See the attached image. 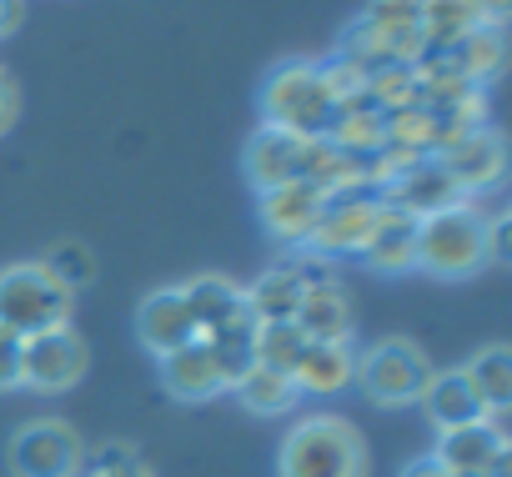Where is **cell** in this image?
Listing matches in <instances>:
<instances>
[{"label": "cell", "instance_id": "9", "mask_svg": "<svg viewBox=\"0 0 512 477\" xmlns=\"http://www.w3.org/2000/svg\"><path fill=\"white\" fill-rule=\"evenodd\" d=\"M427 457L442 462L452 477H507V427L502 417H487L472 427L437 432V447Z\"/></svg>", "mask_w": 512, "mask_h": 477}, {"label": "cell", "instance_id": "18", "mask_svg": "<svg viewBox=\"0 0 512 477\" xmlns=\"http://www.w3.org/2000/svg\"><path fill=\"white\" fill-rule=\"evenodd\" d=\"M297 327L307 342H352V297L342 292V282H327V287H307L302 307H297Z\"/></svg>", "mask_w": 512, "mask_h": 477}, {"label": "cell", "instance_id": "6", "mask_svg": "<svg viewBox=\"0 0 512 477\" xmlns=\"http://www.w3.org/2000/svg\"><path fill=\"white\" fill-rule=\"evenodd\" d=\"M6 462H11L16 477H81L86 447H81V437H76L71 422H61V417H36V422H26V427L11 437Z\"/></svg>", "mask_w": 512, "mask_h": 477}, {"label": "cell", "instance_id": "19", "mask_svg": "<svg viewBox=\"0 0 512 477\" xmlns=\"http://www.w3.org/2000/svg\"><path fill=\"white\" fill-rule=\"evenodd\" d=\"M482 26V11H477V0H422V56H447L467 31Z\"/></svg>", "mask_w": 512, "mask_h": 477}, {"label": "cell", "instance_id": "1", "mask_svg": "<svg viewBox=\"0 0 512 477\" xmlns=\"http://www.w3.org/2000/svg\"><path fill=\"white\" fill-rule=\"evenodd\" d=\"M277 472L282 477H367L372 457L362 432L337 417V412H312L302 417L277 452Z\"/></svg>", "mask_w": 512, "mask_h": 477}, {"label": "cell", "instance_id": "27", "mask_svg": "<svg viewBox=\"0 0 512 477\" xmlns=\"http://www.w3.org/2000/svg\"><path fill=\"white\" fill-rule=\"evenodd\" d=\"M86 477H151V472L141 467V457H136L131 447L111 442V447H101V452H96V467H91Z\"/></svg>", "mask_w": 512, "mask_h": 477}, {"label": "cell", "instance_id": "20", "mask_svg": "<svg viewBox=\"0 0 512 477\" xmlns=\"http://www.w3.org/2000/svg\"><path fill=\"white\" fill-rule=\"evenodd\" d=\"M412 247H417V216H407L387 201L372 242L362 247V262L377 272H412Z\"/></svg>", "mask_w": 512, "mask_h": 477}, {"label": "cell", "instance_id": "4", "mask_svg": "<svg viewBox=\"0 0 512 477\" xmlns=\"http://www.w3.org/2000/svg\"><path fill=\"white\" fill-rule=\"evenodd\" d=\"M71 322V292L41 267V262H16L0 272V327L16 332L21 342L51 327Z\"/></svg>", "mask_w": 512, "mask_h": 477}, {"label": "cell", "instance_id": "10", "mask_svg": "<svg viewBox=\"0 0 512 477\" xmlns=\"http://www.w3.org/2000/svg\"><path fill=\"white\" fill-rule=\"evenodd\" d=\"M437 161L452 171V181L467 196H477V191H492L502 181V171H507V141L492 126H467V131H457L437 151Z\"/></svg>", "mask_w": 512, "mask_h": 477}, {"label": "cell", "instance_id": "23", "mask_svg": "<svg viewBox=\"0 0 512 477\" xmlns=\"http://www.w3.org/2000/svg\"><path fill=\"white\" fill-rule=\"evenodd\" d=\"M502 56H507L502 26H477V31H467V36L447 51L452 71H457L467 86H487V81L502 71Z\"/></svg>", "mask_w": 512, "mask_h": 477}, {"label": "cell", "instance_id": "28", "mask_svg": "<svg viewBox=\"0 0 512 477\" xmlns=\"http://www.w3.org/2000/svg\"><path fill=\"white\" fill-rule=\"evenodd\" d=\"M21 387V337L0 327V392Z\"/></svg>", "mask_w": 512, "mask_h": 477}, {"label": "cell", "instance_id": "31", "mask_svg": "<svg viewBox=\"0 0 512 477\" xmlns=\"http://www.w3.org/2000/svg\"><path fill=\"white\" fill-rule=\"evenodd\" d=\"M21 16H26V0H0V41L21 26Z\"/></svg>", "mask_w": 512, "mask_h": 477}, {"label": "cell", "instance_id": "29", "mask_svg": "<svg viewBox=\"0 0 512 477\" xmlns=\"http://www.w3.org/2000/svg\"><path fill=\"white\" fill-rule=\"evenodd\" d=\"M487 262H512V216H487Z\"/></svg>", "mask_w": 512, "mask_h": 477}, {"label": "cell", "instance_id": "33", "mask_svg": "<svg viewBox=\"0 0 512 477\" xmlns=\"http://www.w3.org/2000/svg\"><path fill=\"white\" fill-rule=\"evenodd\" d=\"M477 11H482V26H502L507 21V0H477Z\"/></svg>", "mask_w": 512, "mask_h": 477}, {"label": "cell", "instance_id": "32", "mask_svg": "<svg viewBox=\"0 0 512 477\" xmlns=\"http://www.w3.org/2000/svg\"><path fill=\"white\" fill-rule=\"evenodd\" d=\"M402 477H452L442 462H432V457H417V462H407V472Z\"/></svg>", "mask_w": 512, "mask_h": 477}, {"label": "cell", "instance_id": "7", "mask_svg": "<svg viewBox=\"0 0 512 477\" xmlns=\"http://www.w3.org/2000/svg\"><path fill=\"white\" fill-rule=\"evenodd\" d=\"M382 191H347V196H327L322 216L307 236V247L342 262V257H362V247L372 242V231L382 221Z\"/></svg>", "mask_w": 512, "mask_h": 477}, {"label": "cell", "instance_id": "11", "mask_svg": "<svg viewBox=\"0 0 512 477\" xmlns=\"http://www.w3.org/2000/svg\"><path fill=\"white\" fill-rule=\"evenodd\" d=\"M382 201H392L397 211H407V216H432V211H447V206H462V201H472L457 181H452V171L437 161V156H422V161H412L402 176H392L387 186H382Z\"/></svg>", "mask_w": 512, "mask_h": 477}, {"label": "cell", "instance_id": "2", "mask_svg": "<svg viewBox=\"0 0 512 477\" xmlns=\"http://www.w3.org/2000/svg\"><path fill=\"white\" fill-rule=\"evenodd\" d=\"M412 267L442 282L472 277L477 267H487V216L477 201L432 211L417 221V247H412Z\"/></svg>", "mask_w": 512, "mask_h": 477}, {"label": "cell", "instance_id": "8", "mask_svg": "<svg viewBox=\"0 0 512 477\" xmlns=\"http://www.w3.org/2000/svg\"><path fill=\"white\" fill-rule=\"evenodd\" d=\"M86 367H91V352L71 322L21 342V387L31 392H66L86 377Z\"/></svg>", "mask_w": 512, "mask_h": 477}, {"label": "cell", "instance_id": "17", "mask_svg": "<svg viewBox=\"0 0 512 477\" xmlns=\"http://www.w3.org/2000/svg\"><path fill=\"white\" fill-rule=\"evenodd\" d=\"M352 372H357L352 342H307V352L292 367V382L302 397H337L342 387H352Z\"/></svg>", "mask_w": 512, "mask_h": 477}, {"label": "cell", "instance_id": "24", "mask_svg": "<svg viewBox=\"0 0 512 477\" xmlns=\"http://www.w3.org/2000/svg\"><path fill=\"white\" fill-rule=\"evenodd\" d=\"M462 372H467L472 392L482 397V407H487L492 417H502V412H507V402H512V347L492 342V347H482Z\"/></svg>", "mask_w": 512, "mask_h": 477}, {"label": "cell", "instance_id": "25", "mask_svg": "<svg viewBox=\"0 0 512 477\" xmlns=\"http://www.w3.org/2000/svg\"><path fill=\"white\" fill-rule=\"evenodd\" d=\"M302 352H307V337H302L297 322H256V332H251V362L256 367H272V372L292 377Z\"/></svg>", "mask_w": 512, "mask_h": 477}, {"label": "cell", "instance_id": "14", "mask_svg": "<svg viewBox=\"0 0 512 477\" xmlns=\"http://www.w3.org/2000/svg\"><path fill=\"white\" fill-rule=\"evenodd\" d=\"M136 337H141V347H146L151 357H171V352H181V347L196 342V322H191V312H186L181 287H161V292H151V297L141 302V312H136Z\"/></svg>", "mask_w": 512, "mask_h": 477}, {"label": "cell", "instance_id": "21", "mask_svg": "<svg viewBox=\"0 0 512 477\" xmlns=\"http://www.w3.org/2000/svg\"><path fill=\"white\" fill-rule=\"evenodd\" d=\"M241 297H246V312L256 322H297V307H302L307 287L297 282L292 267H272V272L256 277L251 287H241Z\"/></svg>", "mask_w": 512, "mask_h": 477}, {"label": "cell", "instance_id": "13", "mask_svg": "<svg viewBox=\"0 0 512 477\" xmlns=\"http://www.w3.org/2000/svg\"><path fill=\"white\" fill-rule=\"evenodd\" d=\"M322 201H327V191L312 186V181L272 186V191H262V226L287 247H307V236L322 216Z\"/></svg>", "mask_w": 512, "mask_h": 477}, {"label": "cell", "instance_id": "5", "mask_svg": "<svg viewBox=\"0 0 512 477\" xmlns=\"http://www.w3.org/2000/svg\"><path fill=\"white\" fill-rule=\"evenodd\" d=\"M352 382L377 407H412L422 397V387L432 382V362L412 337H382L367 352H357Z\"/></svg>", "mask_w": 512, "mask_h": 477}, {"label": "cell", "instance_id": "12", "mask_svg": "<svg viewBox=\"0 0 512 477\" xmlns=\"http://www.w3.org/2000/svg\"><path fill=\"white\" fill-rule=\"evenodd\" d=\"M307 161H312V141H302L292 131H277V126H262L246 141V156H241V166H246L256 191L307 181Z\"/></svg>", "mask_w": 512, "mask_h": 477}, {"label": "cell", "instance_id": "16", "mask_svg": "<svg viewBox=\"0 0 512 477\" xmlns=\"http://www.w3.org/2000/svg\"><path fill=\"white\" fill-rule=\"evenodd\" d=\"M161 362V387L176 397V402H211V397H221L226 392V382H221V372H216V357H211V347L196 337L191 347H181V352H171V357H156Z\"/></svg>", "mask_w": 512, "mask_h": 477}, {"label": "cell", "instance_id": "15", "mask_svg": "<svg viewBox=\"0 0 512 477\" xmlns=\"http://www.w3.org/2000/svg\"><path fill=\"white\" fill-rule=\"evenodd\" d=\"M422 412H427V422L437 427V432H452V427H472V422H487L492 412L482 407V397L472 392V382H467V372L457 367V372H432V382L422 387Z\"/></svg>", "mask_w": 512, "mask_h": 477}, {"label": "cell", "instance_id": "3", "mask_svg": "<svg viewBox=\"0 0 512 477\" xmlns=\"http://www.w3.org/2000/svg\"><path fill=\"white\" fill-rule=\"evenodd\" d=\"M262 126H277V131H292L302 141H317L332 131L337 121V101L322 81V66L317 61H282L267 86H262Z\"/></svg>", "mask_w": 512, "mask_h": 477}, {"label": "cell", "instance_id": "22", "mask_svg": "<svg viewBox=\"0 0 512 477\" xmlns=\"http://www.w3.org/2000/svg\"><path fill=\"white\" fill-rule=\"evenodd\" d=\"M236 402L246 407V412H256V417H282V412H292L297 402H302V392H297V382L287 377V372H272V367H246L241 377H236Z\"/></svg>", "mask_w": 512, "mask_h": 477}, {"label": "cell", "instance_id": "26", "mask_svg": "<svg viewBox=\"0 0 512 477\" xmlns=\"http://www.w3.org/2000/svg\"><path fill=\"white\" fill-rule=\"evenodd\" d=\"M41 267L76 297L81 287H91V277H96V257H91V247L86 242H56L46 257H41Z\"/></svg>", "mask_w": 512, "mask_h": 477}, {"label": "cell", "instance_id": "30", "mask_svg": "<svg viewBox=\"0 0 512 477\" xmlns=\"http://www.w3.org/2000/svg\"><path fill=\"white\" fill-rule=\"evenodd\" d=\"M16 116H21V86H16V76L6 66H0V136L16 126Z\"/></svg>", "mask_w": 512, "mask_h": 477}]
</instances>
